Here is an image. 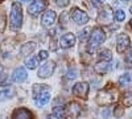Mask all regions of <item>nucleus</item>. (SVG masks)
<instances>
[{"instance_id": "obj_13", "label": "nucleus", "mask_w": 132, "mask_h": 119, "mask_svg": "<svg viewBox=\"0 0 132 119\" xmlns=\"http://www.w3.org/2000/svg\"><path fill=\"white\" fill-rule=\"evenodd\" d=\"M15 95V89L9 85H3L0 86V101L11 99Z\"/></svg>"}, {"instance_id": "obj_10", "label": "nucleus", "mask_w": 132, "mask_h": 119, "mask_svg": "<svg viewBox=\"0 0 132 119\" xmlns=\"http://www.w3.org/2000/svg\"><path fill=\"white\" fill-rule=\"evenodd\" d=\"M56 20H57V13L54 12V11L49 9V11H46V12L42 15L41 24H42L44 28H52L54 24H56Z\"/></svg>"}, {"instance_id": "obj_3", "label": "nucleus", "mask_w": 132, "mask_h": 119, "mask_svg": "<svg viewBox=\"0 0 132 119\" xmlns=\"http://www.w3.org/2000/svg\"><path fill=\"white\" fill-rule=\"evenodd\" d=\"M106 41V33L102 28H94L93 29V33L90 35L89 38V44H87V50L90 53H94L95 49H98L103 42Z\"/></svg>"}, {"instance_id": "obj_38", "label": "nucleus", "mask_w": 132, "mask_h": 119, "mask_svg": "<svg viewBox=\"0 0 132 119\" xmlns=\"http://www.w3.org/2000/svg\"><path fill=\"white\" fill-rule=\"evenodd\" d=\"M124 2H129V0H124Z\"/></svg>"}, {"instance_id": "obj_20", "label": "nucleus", "mask_w": 132, "mask_h": 119, "mask_svg": "<svg viewBox=\"0 0 132 119\" xmlns=\"http://www.w3.org/2000/svg\"><path fill=\"white\" fill-rule=\"evenodd\" d=\"M110 70V65L107 64V61H102V64L95 65V72L98 74H104Z\"/></svg>"}, {"instance_id": "obj_9", "label": "nucleus", "mask_w": 132, "mask_h": 119, "mask_svg": "<svg viewBox=\"0 0 132 119\" xmlns=\"http://www.w3.org/2000/svg\"><path fill=\"white\" fill-rule=\"evenodd\" d=\"M56 68V62L54 61H46L45 64H42V66L38 69V77L40 78H49L54 72Z\"/></svg>"}, {"instance_id": "obj_16", "label": "nucleus", "mask_w": 132, "mask_h": 119, "mask_svg": "<svg viewBox=\"0 0 132 119\" xmlns=\"http://www.w3.org/2000/svg\"><path fill=\"white\" fill-rule=\"evenodd\" d=\"M40 56L37 57V56H30V57H28L27 60H25V65H27V68L28 69H30V70H33V69H36L37 68V65H38V62H40Z\"/></svg>"}, {"instance_id": "obj_33", "label": "nucleus", "mask_w": 132, "mask_h": 119, "mask_svg": "<svg viewBox=\"0 0 132 119\" xmlns=\"http://www.w3.org/2000/svg\"><path fill=\"white\" fill-rule=\"evenodd\" d=\"M102 115H103V116H104V115H106V116H108V115H110V113L106 110V111H103V113H102Z\"/></svg>"}, {"instance_id": "obj_1", "label": "nucleus", "mask_w": 132, "mask_h": 119, "mask_svg": "<svg viewBox=\"0 0 132 119\" xmlns=\"http://www.w3.org/2000/svg\"><path fill=\"white\" fill-rule=\"evenodd\" d=\"M33 99H35L36 106L42 107L50 101V88L48 85H35L33 86Z\"/></svg>"}, {"instance_id": "obj_29", "label": "nucleus", "mask_w": 132, "mask_h": 119, "mask_svg": "<svg viewBox=\"0 0 132 119\" xmlns=\"http://www.w3.org/2000/svg\"><path fill=\"white\" fill-rule=\"evenodd\" d=\"M114 114H115V116H116V118H120V116H123L124 110L122 109V107H115V111H114Z\"/></svg>"}, {"instance_id": "obj_27", "label": "nucleus", "mask_w": 132, "mask_h": 119, "mask_svg": "<svg viewBox=\"0 0 132 119\" xmlns=\"http://www.w3.org/2000/svg\"><path fill=\"white\" fill-rule=\"evenodd\" d=\"M126 62H127L128 66L132 68V48L129 49V52L127 53V56H126Z\"/></svg>"}, {"instance_id": "obj_26", "label": "nucleus", "mask_w": 132, "mask_h": 119, "mask_svg": "<svg viewBox=\"0 0 132 119\" xmlns=\"http://www.w3.org/2000/svg\"><path fill=\"white\" fill-rule=\"evenodd\" d=\"M87 2H89L93 7H95V8H98V7H101L106 0H87Z\"/></svg>"}, {"instance_id": "obj_23", "label": "nucleus", "mask_w": 132, "mask_h": 119, "mask_svg": "<svg viewBox=\"0 0 132 119\" xmlns=\"http://www.w3.org/2000/svg\"><path fill=\"white\" fill-rule=\"evenodd\" d=\"M123 105L127 106V107L132 106V91H128V93L124 94V97H123Z\"/></svg>"}, {"instance_id": "obj_24", "label": "nucleus", "mask_w": 132, "mask_h": 119, "mask_svg": "<svg viewBox=\"0 0 132 119\" xmlns=\"http://www.w3.org/2000/svg\"><path fill=\"white\" fill-rule=\"evenodd\" d=\"M114 19H115L116 21H123V20L126 19V13H124V11H122V9L115 11V12H114Z\"/></svg>"}, {"instance_id": "obj_28", "label": "nucleus", "mask_w": 132, "mask_h": 119, "mask_svg": "<svg viewBox=\"0 0 132 119\" xmlns=\"http://www.w3.org/2000/svg\"><path fill=\"white\" fill-rule=\"evenodd\" d=\"M77 74H78V72H77V69L71 68V69L69 70V73H68V78L73 80V78H75V77H77Z\"/></svg>"}, {"instance_id": "obj_36", "label": "nucleus", "mask_w": 132, "mask_h": 119, "mask_svg": "<svg viewBox=\"0 0 132 119\" xmlns=\"http://www.w3.org/2000/svg\"><path fill=\"white\" fill-rule=\"evenodd\" d=\"M131 15H132V7H131Z\"/></svg>"}, {"instance_id": "obj_15", "label": "nucleus", "mask_w": 132, "mask_h": 119, "mask_svg": "<svg viewBox=\"0 0 132 119\" xmlns=\"http://www.w3.org/2000/svg\"><path fill=\"white\" fill-rule=\"evenodd\" d=\"M12 118H15V119H20V118L29 119V118H33V114H32V111H29L28 109H25V107H19V109H16L13 111Z\"/></svg>"}, {"instance_id": "obj_22", "label": "nucleus", "mask_w": 132, "mask_h": 119, "mask_svg": "<svg viewBox=\"0 0 132 119\" xmlns=\"http://www.w3.org/2000/svg\"><path fill=\"white\" fill-rule=\"evenodd\" d=\"M131 81H132V75H131L129 73L122 74V75L119 77V85H120V86H127V85L131 83Z\"/></svg>"}, {"instance_id": "obj_25", "label": "nucleus", "mask_w": 132, "mask_h": 119, "mask_svg": "<svg viewBox=\"0 0 132 119\" xmlns=\"http://www.w3.org/2000/svg\"><path fill=\"white\" fill-rule=\"evenodd\" d=\"M53 2L56 3L58 7H61V8H65V7H68V5H69L70 0H53Z\"/></svg>"}, {"instance_id": "obj_2", "label": "nucleus", "mask_w": 132, "mask_h": 119, "mask_svg": "<svg viewBox=\"0 0 132 119\" xmlns=\"http://www.w3.org/2000/svg\"><path fill=\"white\" fill-rule=\"evenodd\" d=\"M119 93L115 88H112L111 85L108 88H104L102 89L101 91L98 93V97H96V103L99 106H107V105H111L114 102L118 101L119 98Z\"/></svg>"}, {"instance_id": "obj_14", "label": "nucleus", "mask_w": 132, "mask_h": 119, "mask_svg": "<svg viewBox=\"0 0 132 119\" xmlns=\"http://www.w3.org/2000/svg\"><path fill=\"white\" fill-rule=\"evenodd\" d=\"M28 77V73L24 68H17L13 73H12V81L13 82H24Z\"/></svg>"}, {"instance_id": "obj_6", "label": "nucleus", "mask_w": 132, "mask_h": 119, "mask_svg": "<svg viewBox=\"0 0 132 119\" xmlns=\"http://www.w3.org/2000/svg\"><path fill=\"white\" fill-rule=\"evenodd\" d=\"M70 17H71V20L74 21V23L78 24V25H85L87 21H89V15H87L85 11L77 8V7L71 8V11H70Z\"/></svg>"}, {"instance_id": "obj_11", "label": "nucleus", "mask_w": 132, "mask_h": 119, "mask_svg": "<svg viewBox=\"0 0 132 119\" xmlns=\"http://www.w3.org/2000/svg\"><path fill=\"white\" fill-rule=\"evenodd\" d=\"M114 19V15L111 12V8L110 7H104L98 15V23L101 24H110Z\"/></svg>"}, {"instance_id": "obj_21", "label": "nucleus", "mask_w": 132, "mask_h": 119, "mask_svg": "<svg viewBox=\"0 0 132 119\" xmlns=\"http://www.w3.org/2000/svg\"><path fill=\"white\" fill-rule=\"evenodd\" d=\"M35 49H36V44H35V42H28V44H24V46L21 48V54H23V56L30 54Z\"/></svg>"}, {"instance_id": "obj_4", "label": "nucleus", "mask_w": 132, "mask_h": 119, "mask_svg": "<svg viewBox=\"0 0 132 119\" xmlns=\"http://www.w3.org/2000/svg\"><path fill=\"white\" fill-rule=\"evenodd\" d=\"M9 25L13 30H19L23 25V9H21V5L15 2L12 4V9H11V16H9Z\"/></svg>"}, {"instance_id": "obj_37", "label": "nucleus", "mask_w": 132, "mask_h": 119, "mask_svg": "<svg viewBox=\"0 0 132 119\" xmlns=\"http://www.w3.org/2000/svg\"><path fill=\"white\" fill-rule=\"evenodd\" d=\"M2 2H4V0H0V3H2Z\"/></svg>"}, {"instance_id": "obj_31", "label": "nucleus", "mask_w": 132, "mask_h": 119, "mask_svg": "<svg viewBox=\"0 0 132 119\" xmlns=\"http://www.w3.org/2000/svg\"><path fill=\"white\" fill-rule=\"evenodd\" d=\"M2 15H3V12H0V16ZM3 29H4V16L0 19V30H3Z\"/></svg>"}, {"instance_id": "obj_7", "label": "nucleus", "mask_w": 132, "mask_h": 119, "mask_svg": "<svg viewBox=\"0 0 132 119\" xmlns=\"http://www.w3.org/2000/svg\"><path fill=\"white\" fill-rule=\"evenodd\" d=\"M89 83L86 82H77L73 86V94L75 97H78L81 99H87V95H89Z\"/></svg>"}, {"instance_id": "obj_18", "label": "nucleus", "mask_w": 132, "mask_h": 119, "mask_svg": "<svg viewBox=\"0 0 132 119\" xmlns=\"http://www.w3.org/2000/svg\"><path fill=\"white\" fill-rule=\"evenodd\" d=\"M53 116L54 118H63V116H68V111H66V107L63 106H57V107H54L53 111H52Z\"/></svg>"}, {"instance_id": "obj_8", "label": "nucleus", "mask_w": 132, "mask_h": 119, "mask_svg": "<svg viewBox=\"0 0 132 119\" xmlns=\"http://www.w3.org/2000/svg\"><path fill=\"white\" fill-rule=\"evenodd\" d=\"M129 44H131V40H129L128 35L120 33L116 37V50H118V53H120V54L126 53L127 49L129 48Z\"/></svg>"}, {"instance_id": "obj_30", "label": "nucleus", "mask_w": 132, "mask_h": 119, "mask_svg": "<svg viewBox=\"0 0 132 119\" xmlns=\"http://www.w3.org/2000/svg\"><path fill=\"white\" fill-rule=\"evenodd\" d=\"M48 56H49V54H48L46 50H41V52H40V58H41V60H46Z\"/></svg>"}, {"instance_id": "obj_32", "label": "nucleus", "mask_w": 132, "mask_h": 119, "mask_svg": "<svg viewBox=\"0 0 132 119\" xmlns=\"http://www.w3.org/2000/svg\"><path fill=\"white\" fill-rule=\"evenodd\" d=\"M87 32H90V28H87V29H85V30L81 32V38H82V40H83V37L87 36Z\"/></svg>"}, {"instance_id": "obj_34", "label": "nucleus", "mask_w": 132, "mask_h": 119, "mask_svg": "<svg viewBox=\"0 0 132 119\" xmlns=\"http://www.w3.org/2000/svg\"><path fill=\"white\" fill-rule=\"evenodd\" d=\"M21 3H29V2H32V0H20Z\"/></svg>"}, {"instance_id": "obj_12", "label": "nucleus", "mask_w": 132, "mask_h": 119, "mask_svg": "<svg viewBox=\"0 0 132 119\" xmlns=\"http://www.w3.org/2000/svg\"><path fill=\"white\" fill-rule=\"evenodd\" d=\"M74 44H75V36L73 33H65L60 38V45L63 49H69V48L74 46Z\"/></svg>"}, {"instance_id": "obj_35", "label": "nucleus", "mask_w": 132, "mask_h": 119, "mask_svg": "<svg viewBox=\"0 0 132 119\" xmlns=\"http://www.w3.org/2000/svg\"><path fill=\"white\" fill-rule=\"evenodd\" d=\"M2 70H3V68H2V66H0V72H2Z\"/></svg>"}, {"instance_id": "obj_19", "label": "nucleus", "mask_w": 132, "mask_h": 119, "mask_svg": "<svg viewBox=\"0 0 132 119\" xmlns=\"http://www.w3.org/2000/svg\"><path fill=\"white\" fill-rule=\"evenodd\" d=\"M98 60L99 61H111L112 60V54H111V52H110L108 49H103L99 52V54H98Z\"/></svg>"}, {"instance_id": "obj_17", "label": "nucleus", "mask_w": 132, "mask_h": 119, "mask_svg": "<svg viewBox=\"0 0 132 119\" xmlns=\"http://www.w3.org/2000/svg\"><path fill=\"white\" fill-rule=\"evenodd\" d=\"M66 111H68V116H78L81 113V107L77 103H71L69 107H66Z\"/></svg>"}, {"instance_id": "obj_5", "label": "nucleus", "mask_w": 132, "mask_h": 119, "mask_svg": "<svg viewBox=\"0 0 132 119\" xmlns=\"http://www.w3.org/2000/svg\"><path fill=\"white\" fill-rule=\"evenodd\" d=\"M48 7V0H33L32 4L28 7V12L32 17H37L44 9H46Z\"/></svg>"}]
</instances>
